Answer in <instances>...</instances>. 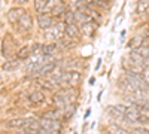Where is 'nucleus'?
Returning <instances> with one entry per match:
<instances>
[{
  "instance_id": "f257e3e1",
  "label": "nucleus",
  "mask_w": 149,
  "mask_h": 134,
  "mask_svg": "<svg viewBox=\"0 0 149 134\" xmlns=\"http://www.w3.org/2000/svg\"><path fill=\"white\" fill-rule=\"evenodd\" d=\"M118 87L124 94H128V99H143V95L149 92V85L142 75L125 73L118 79Z\"/></svg>"
},
{
  "instance_id": "1a4fd4ad",
  "label": "nucleus",
  "mask_w": 149,
  "mask_h": 134,
  "mask_svg": "<svg viewBox=\"0 0 149 134\" xmlns=\"http://www.w3.org/2000/svg\"><path fill=\"white\" fill-rule=\"evenodd\" d=\"M15 26H17V28L19 31H29V30H31V27H33V18H31V15L26 10V12H24V15L18 19V22L15 24Z\"/></svg>"
},
{
  "instance_id": "6e6552de",
  "label": "nucleus",
  "mask_w": 149,
  "mask_h": 134,
  "mask_svg": "<svg viewBox=\"0 0 149 134\" xmlns=\"http://www.w3.org/2000/svg\"><path fill=\"white\" fill-rule=\"evenodd\" d=\"M39 125L45 131H51V133H60L61 130V122L55 119H46V118H39Z\"/></svg>"
},
{
  "instance_id": "20e7f679",
  "label": "nucleus",
  "mask_w": 149,
  "mask_h": 134,
  "mask_svg": "<svg viewBox=\"0 0 149 134\" xmlns=\"http://www.w3.org/2000/svg\"><path fill=\"white\" fill-rule=\"evenodd\" d=\"M6 127L10 130H40V125H39V119L36 118H15V119H9L6 122Z\"/></svg>"
},
{
  "instance_id": "2eb2a0df",
  "label": "nucleus",
  "mask_w": 149,
  "mask_h": 134,
  "mask_svg": "<svg viewBox=\"0 0 149 134\" xmlns=\"http://www.w3.org/2000/svg\"><path fill=\"white\" fill-rule=\"evenodd\" d=\"M21 64H22L21 60L12 58V60H8V61L2 66V69H3L5 72H15V70H18V69L21 67Z\"/></svg>"
},
{
  "instance_id": "b1692460",
  "label": "nucleus",
  "mask_w": 149,
  "mask_h": 134,
  "mask_svg": "<svg viewBox=\"0 0 149 134\" xmlns=\"http://www.w3.org/2000/svg\"><path fill=\"white\" fill-rule=\"evenodd\" d=\"M102 2H104V3H106V2H107V0H102Z\"/></svg>"
},
{
  "instance_id": "6ab92c4d",
  "label": "nucleus",
  "mask_w": 149,
  "mask_h": 134,
  "mask_svg": "<svg viewBox=\"0 0 149 134\" xmlns=\"http://www.w3.org/2000/svg\"><path fill=\"white\" fill-rule=\"evenodd\" d=\"M64 18V24L66 26H70V24H76V19H74V12L73 10H66V14L63 15Z\"/></svg>"
},
{
  "instance_id": "a211bd4d",
  "label": "nucleus",
  "mask_w": 149,
  "mask_h": 134,
  "mask_svg": "<svg viewBox=\"0 0 149 134\" xmlns=\"http://www.w3.org/2000/svg\"><path fill=\"white\" fill-rule=\"evenodd\" d=\"M63 116V110L61 109H52V110H48L42 115V118H46V119H55V121H60V118Z\"/></svg>"
},
{
  "instance_id": "423d86ee",
  "label": "nucleus",
  "mask_w": 149,
  "mask_h": 134,
  "mask_svg": "<svg viewBox=\"0 0 149 134\" xmlns=\"http://www.w3.org/2000/svg\"><path fill=\"white\" fill-rule=\"evenodd\" d=\"M64 27H66L64 22H55L52 27L43 30V37L48 42H55L57 43L64 36Z\"/></svg>"
},
{
  "instance_id": "4468645a",
  "label": "nucleus",
  "mask_w": 149,
  "mask_h": 134,
  "mask_svg": "<svg viewBox=\"0 0 149 134\" xmlns=\"http://www.w3.org/2000/svg\"><path fill=\"white\" fill-rule=\"evenodd\" d=\"M55 46H57L58 51H69V49H73V48H74V42L63 36V37L55 43Z\"/></svg>"
},
{
  "instance_id": "412c9836",
  "label": "nucleus",
  "mask_w": 149,
  "mask_h": 134,
  "mask_svg": "<svg viewBox=\"0 0 149 134\" xmlns=\"http://www.w3.org/2000/svg\"><path fill=\"white\" fill-rule=\"evenodd\" d=\"M70 6L73 8V10H78V9H82L85 8L86 5H88V2L86 0H69Z\"/></svg>"
},
{
  "instance_id": "aec40b11",
  "label": "nucleus",
  "mask_w": 149,
  "mask_h": 134,
  "mask_svg": "<svg viewBox=\"0 0 149 134\" xmlns=\"http://www.w3.org/2000/svg\"><path fill=\"white\" fill-rule=\"evenodd\" d=\"M82 31L84 34H88V36H94L95 31V22H86L82 26Z\"/></svg>"
},
{
  "instance_id": "ddd939ff",
  "label": "nucleus",
  "mask_w": 149,
  "mask_h": 134,
  "mask_svg": "<svg viewBox=\"0 0 149 134\" xmlns=\"http://www.w3.org/2000/svg\"><path fill=\"white\" fill-rule=\"evenodd\" d=\"M24 12H26V9H22V8H10L6 14V18L9 19L10 24H17L18 19L24 15Z\"/></svg>"
},
{
  "instance_id": "dca6fc26",
  "label": "nucleus",
  "mask_w": 149,
  "mask_h": 134,
  "mask_svg": "<svg viewBox=\"0 0 149 134\" xmlns=\"http://www.w3.org/2000/svg\"><path fill=\"white\" fill-rule=\"evenodd\" d=\"M31 55H33V52H31V45L21 46L19 49H18V52H17V58L21 60V61H26V60H29Z\"/></svg>"
},
{
  "instance_id": "9b49d317",
  "label": "nucleus",
  "mask_w": 149,
  "mask_h": 134,
  "mask_svg": "<svg viewBox=\"0 0 149 134\" xmlns=\"http://www.w3.org/2000/svg\"><path fill=\"white\" fill-rule=\"evenodd\" d=\"M27 99H29L30 104H33V106H40V104H43V103L46 101V95H45V92H43V91L36 90V91L29 92Z\"/></svg>"
},
{
  "instance_id": "393cba45",
  "label": "nucleus",
  "mask_w": 149,
  "mask_h": 134,
  "mask_svg": "<svg viewBox=\"0 0 149 134\" xmlns=\"http://www.w3.org/2000/svg\"><path fill=\"white\" fill-rule=\"evenodd\" d=\"M46 2H48V0H46Z\"/></svg>"
},
{
  "instance_id": "f03ea898",
  "label": "nucleus",
  "mask_w": 149,
  "mask_h": 134,
  "mask_svg": "<svg viewBox=\"0 0 149 134\" xmlns=\"http://www.w3.org/2000/svg\"><path fill=\"white\" fill-rule=\"evenodd\" d=\"M148 60H145L139 52L131 51L128 55H125L121 61L122 69L125 70V73H131V75H142L148 66Z\"/></svg>"
},
{
  "instance_id": "4be33fe9",
  "label": "nucleus",
  "mask_w": 149,
  "mask_h": 134,
  "mask_svg": "<svg viewBox=\"0 0 149 134\" xmlns=\"http://www.w3.org/2000/svg\"><path fill=\"white\" fill-rule=\"evenodd\" d=\"M136 134H149V127H137L134 130Z\"/></svg>"
},
{
  "instance_id": "f3484780",
  "label": "nucleus",
  "mask_w": 149,
  "mask_h": 134,
  "mask_svg": "<svg viewBox=\"0 0 149 134\" xmlns=\"http://www.w3.org/2000/svg\"><path fill=\"white\" fill-rule=\"evenodd\" d=\"M106 130H107V134H131L130 130H125L118 124H110L106 127Z\"/></svg>"
},
{
  "instance_id": "0eeeda50",
  "label": "nucleus",
  "mask_w": 149,
  "mask_h": 134,
  "mask_svg": "<svg viewBox=\"0 0 149 134\" xmlns=\"http://www.w3.org/2000/svg\"><path fill=\"white\" fill-rule=\"evenodd\" d=\"M67 10V6L63 0H48V3L45 6V14L51 15L54 18L63 17Z\"/></svg>"
},
{
  "instance_id": "7ed1b4c3",
  "label": "nucleus",
  "mask_w": 149,
  "mask_h": 134,
  "mask_svg": "<svg viewBox=\"0 0 149 134\" xmlns=\"http://www.w3.org/2000/svg\"><path fill=\"white\" fill-rule=\"evenodd\" d=\"M76 99H78V90L73 87H64V88H60L52 95V104L57 109L64 110L70 104H73Z\"/></svg>"
},
{
  "instance_id": "39448f33",
  "label": "nucleus",
  "mask_w": 149,
  "mask_h": 134,
  "mask_svg": "<svg viewBox=\"0 0 149 134\" xmlns=\"http://www.w3.org/2000/svg\"><path fill=\"white\" fill-rule=\"evenodd\" d=\"M18 42L17 39L14 37L12 34H5V37L2 40V55L6 58V60H12L14 55H17L18 52Z\"/></svg>"
},
{
  "instance_id": "9d476101",
  "label": "nucleus",
  "mask_w": 149,
  "mask_h": 134,
  "mask_svg": "<svg viewBox=\"0 0 149 134\" xmlns=\"http://www.w3.org/2000/svg\"><path fill=\"white\" fill-rule=\"evenodd\" d=\"M81 28L78 27V24H70V26H66L64 27V37L73 40V42H78L81 39Z\"/></svg>"
},
{
  "instance_id": "5701e85b",
  "label": "nucleus",
  "mask_w": 149,
  "mask_h": 134,
  "mask_svg": "<svg viewBox=\"0 0 149 134\" xmlns=\"http://www.w3.org/2000/svg\"><path fill=\"white\" fill-rule=\"evenodd\" d=\"M15 2H17V5H26L29 0H15Z\"/></svg>"
},
{
  "instance_id": "f8f14e48",
  "label": "nucleus",
  "mask_w": 149,
  "mask_h": 134,
  "mask_svg": "<svg viewBox=\"0 0 149 134\" xmlns=\"http://www.w3.org/2000/svg\"><path fill=\"white\" fill-rule=\"evenodd\" d=\"M55 22H57L55 18L51 17V15H48V14H45V12H43V14L37 15V26H39L42 30H46V28H49V27H52Z\"/></svg>"
}]
</instances>
